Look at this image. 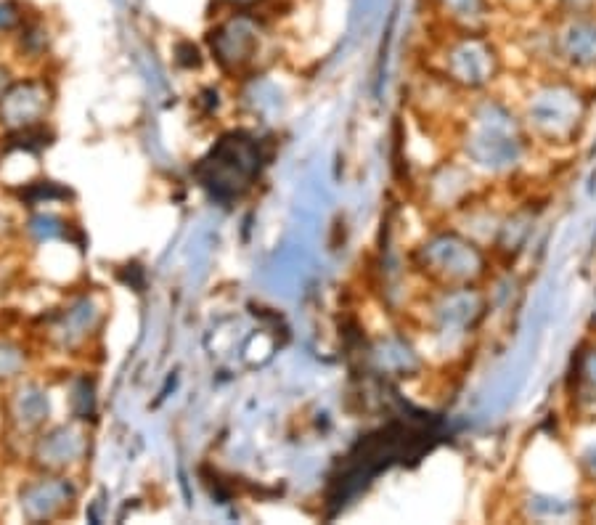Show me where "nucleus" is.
I'll return each mask as SVG.
<instances>
[{"instance_id":"1","label":"nucleus","mask_w":596,"mask_h":525,"mask_svg":"<svg viewBox=\"0 0 596 525\" xmlns=\"http://www.w3.org/2000/svg\"><path fill=\"white\" fill-rule=\"evenodd\" d=\"M257 46V22L249 14L228 16L212 32V51L223 61H247Z\"/></svg>"},{"instance_id":"2","label":"nucleus","mask_w":596,"mask_h":525,"mask_svg":"<svg viewBox=\"0 0 596 525\" xmlns=\"http://www.w3.org/2000/svg\"><path fill=\"white\" fill-rule=\"evenodd\" d=\"M19 364H22V358H19L14 348L0 345V377H11L19 369Z\"/></svg>"},{"instance_id":"3","label":"nucleus","mask_w":596,"mask_h":525,"mask_svg":"<svg viewBox=\"0 0 596 525\" xmlns=\"http://www.w3.org/2000/svg\"><path fill=\"white\" fill-rule=\"evenodd\" d=\"M22 14H19V8L11 3V0H0V32L14 30L16 24H19Z\"/></svg>"},{"instance_id":"4","label":"nucleus","mask_w":596,"mask_h":525,"mask_svg":"<svg viewBox=\"0 0 596 525\" xmlns=\"http://www.w3.org/2000/svg\"><path fill=\"white\" fill-rule=\"evenodd\" d=\"M6 72H3V69H0V91H3V88H6Z\"/></svg>"}]
</instances>
